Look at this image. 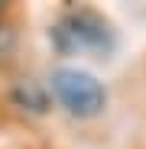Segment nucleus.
Returning <instances> with one entry per match:
<instances>
[{"mask_svg": "<svg viewBox=\"0 0 146 149\" xmlns=\"http://www.w3.org/2000/svg\"><path fill=\"white\" fill-rule=\"evenodd\" d=\"M49 39H52L59 55H91V58L110 55L114 45H117V36L110 29V23L94 10L65 13L52 26Z\"/></svg>", "mask_w": 146, "mask_h": 149, "instance_id": "obj_1", "label": "nucleus"}, {"mask_svg": "<svg viewBox=\"0 0 146 149\" xmlns=\"http://www.w3.org/2000/svg\"><path fill=\"white\" fill-rule=\"evenodd\" d=\"M52 94L71 117H97L107 107L104 84L94 74L78 71V68H55L52 71Z\"/></svg>", "mask_w": 146, "mask_h": 149, "instance_id": "obj_2", "label": "nucleus"}, {"mask_svg": "<svg viewBox=\"0 0 146 149\" xmlns=\"http://www.w3.org/2000/svg\"><path fill=\"white\" fill-rule=\"evenodd\" d=\"M13 101L20 104V107H26V110H33V113H42L45 107H49V97H45V91L39 88V81H20L16 88H13Z\"/></svg>", "mask_w": 146, "mask_h": 149, "instance_id": "obj_3", "label": "nucleus"}, {"mask_svg": "<svg viewBox=\"0 0 146 149\" xmlns=\"http://www.w3.org/2000/svg\"><path fill=\"white\" fill-rule=\"evenodd\" d=\"M0 10H3V3H0Z\"/></svg>", "mask_w": 146, "mask_h": 149, "instance_id": "obj_4", "label": "nucleus"}]
</instances>
